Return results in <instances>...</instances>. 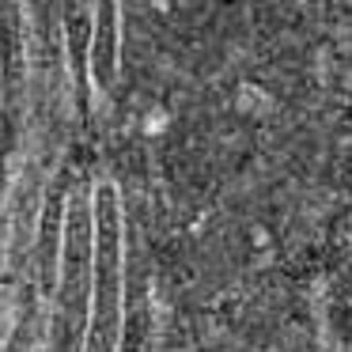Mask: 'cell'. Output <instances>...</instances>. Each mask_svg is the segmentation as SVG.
I'll return each instance as SVG.
<instances>
[{
  "mask_svg": "<svg viewBox=\"0 0 352 352\" xmlns=\"http://www.w3.org/2000/svg\"><path fill=\"white\" fill-rule=\"evenodd\" d=\"M122 12L114 4L91 8V50H87V72H91V87L99 95H110L118 84V57H122V27H118Z\"/></svg>",
  "mask_w": 352,
  "mask_h": 352,
  "instance_id": "2",
  "label": "cell"
},
{
  "mask_svg": "<svg viewBox=\"0 0 352 352\" xmlns=\"http://www.w3.org/2000/svg\"><path fill=\"white\" fill-rule=\"evenodd\" d=\"M65 50H69V87L76 118H91V72H87V50H91V8H65Z\"/></svg>",
  "mask_w": 352,
  "mask_h": 352,
  "instance_id": "3",
  "label": "cell"
},
{
  "mask_svg": "<svg viewBox=\"0 0 352 352\" xmlns=\"http://www.w3.org/2000/svg\"><path fill=\"white\" fill-rule=\"evenodd\" d=\"M122 329V201L114 182L91 193V296L80 352H114Z\"/></svg>",
  "mask_w": 352,
  "mask_h": 352,
  "instance_id": "1",
  "label": "cell"
}]
</instances>
